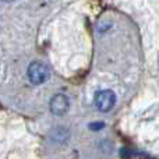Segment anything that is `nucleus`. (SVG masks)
<instances>
[{
  "instance_id": "nucleus-1",
  "label": "nucleus",
  "mask_w": 159,
  "mask_h": 159,
  "mask_svg": "<svg viewBox=\"0 0 159 159\" xmlns=\"http://www.w3.org/2000/svg\"><path fill=\"white\" fill-rule=\"evenodd\" d=\"M27 75L34 85H41L49 80L50 70L46 64L41 63V61H32V63L28 66Z\"/></svg>"
},
{
  "instance_id": "nucleus-2",
  "label": "nucleus",
  "mask_w": 159,
  "mask_h": 159,
  "mask_svg": "<svg viewBox=\"0 0 159 159\" xmlns=\"http://www.w3.org/2000/svg\"><path fill=\"white\" fill-rule=\"evenodd\" d=\"M95 105L101 112H109L116 105V95L113 91L103 89L99 91L95 96Z\"/></svg>"
},
{
  "instance_id": "nucleus-3",
  "label": "nucleus",
  "mask_w": 159,
  "mask_h": 159,
  "mask_svg": "<svg viewBox=\"0 0 159 159\" xmlns=\"http://www.w3.org/2000/svg\"><path fill=\"white\" fill-rule=\"evenodd\" d=\"M50 112L53 113V115L56 116H61L64 115V113L69 110V99H67V96L61 95V93H57V95H55L52 99H50Z\"/></svg>"
},
{
  "instance_id": "nucleus-4",
  "label": "nucleus",
  "mask_w": 159,
  "mask_h": 159,
  "mask_svg": "<svg viewBox=\"0 0 159 159\" xmlns=\"http://www.w3.org/2000/svg\"><path fill=\"white\" fill-rule=\"evenodd\" d=\"M70 137V131L64 127H56L52 131V138L56 141V143H64L67 141Z\"/></svg>"
},
{
  "instance_id": "nucleus-5",
  "label": "nucleus",
  "mask_w": 159,
  "mask_h": 159,
  "mask_svg": "<svg viewBox=\"0 0 159 159\" xmlns=\"http://www.w3.org/2000/svg\"><path fill=\"white\" fill-rule=\"evenodd\" d=\"M103 126H105L103 123H92L89 126V129L92 130V131H96V130H99V129H103Z\"/></svg>"
},
{
  "instance_id": "nucleus-6",
  "label": "nucleus",
  "mask_w": 159,
  "mask_h": 159,
  "mask_svg": "<svg viewBox=\"0 0 159 159\" xmlns=\"http://www.w3.org/2000/svg\"><path fill=\"white\" fill-rule=\"evenodd\" d=\"M3 2H6V3H11V2H14V0H3Z\"/></svg>"
}]
</instances>
